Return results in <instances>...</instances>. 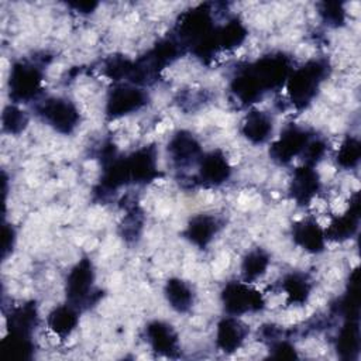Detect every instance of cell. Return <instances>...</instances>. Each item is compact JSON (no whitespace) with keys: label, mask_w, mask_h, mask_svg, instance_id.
<instances>
[{"label":"cell","mask_w":361,"mask_h":361,"mask_svg":"<svg viewBox=\"0 0 361 361\" xmlns=\"http://www.w3.org/2000/svg\"><path fill=\"white\" fill-rule=\"evenodd\" d=\"M41 83L39 71L30 63H17L10 72V94L21 102L35 96Z\"/></svg>","instance_id":"cell-1"},{"label":"cell","mask_w":361,"mask_h":361,"mask_svg":"<svg viewBox=\"0 0 361 361\" xmlns=\"http://www.w3.org/2000/svg\"><path fill=\"white\" fill-rule=\"evenodd\" d=\"M320 78L322 66L316 62L298 69L289 80V93L292 96V100H295L296 103L307 102L317 89Z\"/></svg>","instance_id":"cell-2"},{"label":"cell","mask_w":361,"mask_h":361,"mask_svg":"<svg viewBox=\"0 0 361 361\" xmlns=\"http://www.w3.org/2000/svg\"><path fill=\"white\" fill-rule=\"evenodd\" d=\"M226 309L233 314H240L248 310L259 309L262 299L257 290L250 289L243 283H230L223 293Z\"/></svg>","instance_id":"cell-3"},{"label":"cell","mask_w":361,"mask_h":361,"mask_svg":"<svg viewBox=\"0 0 361 361\" xmlns=\"http://www.w3.org/2000/svg\"><path fill=\"white\" fill-rule=\"evenodd\" d=\"M39 111L44 120H47L48 124L55 127L58 131L69 133L76 126L78 113L75 107L66 100H48L47 103H44Z\"/></svg>","instance_id":"cell-4"},{"label":"cell","mask_w":361,"mask_h":361,"mask_svg":"<svg viewBox=\"0 0 361 361\" xmlns=\"http://www.w3.org/2000/svg\"><path fill=\"white\" fill-rule=\"evenodd\" d=\"M307 137L303 131H299L298 128H290L281 135L278 142H275L272 154L276 159L285 162L289 161L292 157H295L298 152L305 149Z\"/></svg>","instance_id":"cell-5"},{"label":"cell","mask_w":361,"mask_h":361,"mask_svg":"<svg viewBox=\"0 0 361 361\" xmlns=\"http://www.w3.org/2000/svg\"><path fill=\"white\" fill-rule=\"evenodd\" d=\"M245 337V327L235 319H226L219 324L217 344L223 351H235Z\"/></svg>","instance_id":"cell-6"},{"label":"cell","mask_w":361,"mask_h":361,"mask_svg":"<svg viewBox=\"0 0 361 361\" xmlns=\"http://www.w3.org/2000/svg\"><path fill=\"white\" fill-rule=\"evenodd\" d=\"M144 103V94L131 87H121L116 90L109 102V111L113 116L126 114L131 110H137Z\"/></svg>","instance_id":"cell-7"},{"label":"cell","mask_w":361,"mask_h":361,"mask_svg":"<svg viewBox=\"0 0 361 361\" xmlns=\"http://www.w3.org/2000/svg\"><path fill=\"white\" fill-rule=\"evenodd\" d=\"M92 286V269L87 261H82L71 272L68 278V295L73 300H82L86 298Z\"/></svg>","instance_id":"cell-8"},{"label":"cell","mask_w":361,"mask_h":361,"mask_svg":"<svg viewBox=\"0 0 361 361\" xmlns=\"http://www.w3.org/2000/svg\"><path fill=\"white\" fill-rule=\"evenodd\" d=\"M147 333L148 340L155 351L162 354H172L176 350V336L172 331L171 326L155 322L148 326Z\"/></svg>","instance_id":"cell-9"},{"label":"cell","mask_w":361,"mask_h":361,"mask_svg":"<svg viewBox=\"0 0 361 361\" xmlns=\"http://www.w3.org/2000/svg\"><path fill=\"white\" fill-rule=\"evenodd\" d=\"M228 172L230 169L223 155L213 152L202 161L200 176L207 183H213V185L221 183L228 176Z\"/></svg>","instance_id":"cell-10"},{"label":"cell","mask_w":361,"mask_h":361,"mask_svg":"<svg viewBox=\"0 0 361 361\" xmlns=\"http://www.w3.org/2000/svg\"><path fill=\"white\" fill-rule=\"evenodd\" d=\"M269 131H272L271 120L261 111H254L248 114L244 123V134L254 142H262L267 140Z\"/></svg>","instance_id":"cell-11"},{"label":"cell","mask_w":361,"mask_h":361,"mask_svg":"<svg viewBox=\"0 0 361 361\" xmlns=\"http://www.w3.org/2000/svg\"><path fill=\"white\" fill-rule=\"evenodd\" d=\"M295 238L309 251H319L323 247V233L313 221H305L295 228Z\"/></svg>","instance_id":"cell-12"},{"label":"cell","mask_w":361,"mask_h":361,"mask_svg":"<svg viewBox=\"0 0 361 361\" xmlns=\"http://www.w3.org/2000/svg\"><path fill=\"white\" fill-rule=\"evenodd\" d=\"M216 220L213 217L200 216L192 220L189 224V237L193 243L199 245H204L207 241H210L212 235L216 233Z\"/></svg>","instance_id":"cell-13"},{"label":"cell","mask_w":361,"mask_h":361,"mask_svg":"<svg viewBox=\"0 0 361 361\" xmlns=\"http://www.w3.org/2000/svg\"><path fill=\"white\" fill-rule=\"evenodd\" d=\"M317 189V179L314 172L309 168H302L296 172L293 180V193L299 202L307 200L312 197L314 190Z\"/></svg>","instance_id":"cell-14"},{"label":"cell","mask_w":361,"mask_h":361,"mask_svg":"<svg viewBox=\"0 0 361 361\" xmlns=\"http://www.w3.org/2000/svg\"><path fill=\"white\" fill-rule=\"evenodd\" d=\"M166 298L172 307L185 312L192 303V290L182 281H171L166 285Z\"/></svg>","instance_id":"cell-15"},{"label":"cell","mask_w":361,"mask_h":361,"mask_svg":"<svg viewBox=\"0 0 361 361\" xmlns=\"http://www.w3.org/2000/svg\"><path fill=\"white\" fill-rule=\"evenodd\" d=\"M48 322L56 334L66 336L76 324V314L71 307H58L49 314Z\"/></svg>","instance_id":"cell-16"},{"label":"cell","mask_w":361,"mask_h":361,"mask_svg":"<svg viewBox=\"0 0 361 361\" xmlns=\"http://www.w3.org/2000/svg\"><path fill=\"white\" fill-rule=\"evenodd\" d=\"M171 151H172L175 159H178L180 162H185V161L189 159L190 155L193 157L199 151V147H197V144L195 142V140L192 137L185 135L182 133V134H178L172 140Z\"/></svg>","instance_id":"cell-17"},{"label":"cell","mask_w":361,"mask_h":361,"mask_svg":"<svg viewBox=\"0 0 361 361\" xmlns=\"http://www.w3.org/2000/svg\"><path fill=\"white\" fill-rule=\"evenodd\" d=\"M267 265H268V258L261 251L251 252L243 262V274L247 281L255 279L265 271Z\"/></svg>","instance_id":"cell-18"},{"label":"cell","mask_w":361,"mask_h":361,"mask_svg":"<svg viewBox=\"0 0 361 361\" xmlns=\"http://www.w3.org/2000/svg\"><path fill=\"white\" fill-rule=\"evenodd\" d=\"M25 124H27V117L24 111L13 106H8L4 109V113H3L4 130H7L8 133H18L25 127Z\"/></svg>","instance_id":"cell-19"},{"label":"cell","mask_w":361,"mask_h":361,"mask_svg":"<svg viewBox=\"0 0 361 361\" xmlns=\"http://www.w3.org/2000/svg\"><path fill=\"white\" fill-rule=\"evenodd\" d=\"M286 290L292 300L302 302L307 295V283L302 278L293 275L286 281Z\"/></svg>","instance_id":"cell-20"},{"label":"cell","mask_w":361,"mask_h":361,"mask_svg":"<svg viewBox=\"0 0 361 361\" xmlns=\"http://www.w3.org/2000/svg\"><path fill=\"white\" fill-rule=\"evenodd\" d=\"M338 159L345 166L353 165L358 159V144H354L353 141L344 142L343 148L340 149Z\"/></svg>","instance_id":"cell-21"}]
</instances>
